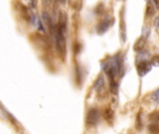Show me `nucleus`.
I'll use <instances>...</instances> for the list:
<instances>
[{"instance_id": "1", "label": "nucleus", "mask_w": 159, "mask_h": 134, "mask_svg": "<svg viewBox=\"0 0 159 134\" xmlns=\"http://www.w3.org/2000/svg\"><path fill=\"white\" fill-rule=\"evenodd\" d=\"M49 27L51 29L55 48L61 56L66 54V36L68 29V17L65 12H59L56 21L51 19Z\"/></svg>"}, {"instance_id": "2", "label": "nucleus", "mask_w": 159, "mask_h": 134, "mask_svg": "<svg viewBox=\"0 0 159 134\" xmlns=\"http://www.w3.org/2000/svg\"><path fill=\"white\" fill-rule=\"evenodd\" d=\"M100 120V111L97 108H91L89 110L86 117V122L89 126L97 125Z\"/></svg>"}, {"instance_id": "3", "label": "nucleus", "mask_w": 159, "mask_h": 134, "mask_svg": "<svg viewBox=\"0 0 159 134\" xmlns=\"http://www.w3.org/2000/svg\"><path fill=\"white\" fill-rule=\"evenodd\" d=\"M29 21H30V23L33 26H35L40 33L46 32L45 24L42 21V18L37 13H31L30 17H29Z\"/></svg>"}, {"instance_id": "4", "label": "nucleus", "mask_w": 159, "mask_h": 134, "mask_svg": "<svg viewBox=\"0 0 159 134\" xmlns=\"http://www.w3.org/2000/svg\"><path fill=\"white\" fill-rule=\"evenodd\" d=\"M152 67L153 66H152V64H150V62L145 61V60L141 61V62H138L137 66H136L137 73L141 77H143L150 72L151 69H152Z\"/></svg>"}, {"instance_id": "5", "label": "nucleus", "mask_w": 159, "mask_h": 134, "mask_svg": "<svg viewBox=\"0 0 159 134\" xmlns=\"http://www.w3.org/2000/svg\"><path fill=\"white\" fill-rule=\"evenodd\" d=\"M94 89L98 93H103L105 91V82H104V78L102 75H99L98 78L96 79L94 83Z\"/></svg>"}, {"instance_id": "6", "label": "nucleus", "mask_w": 159, "mask_h": 134, "mask_svg": "<svg viewBox=\"0 0 159 134\" xmlns=\"http://www.w3.org/2000/svg\"><path fill=\"white\" fill-rule=\"evenodd\" d=\"M110 25H111V21L109 19H104L103 21H102L97 27V31H98L99 35H102V34L107 32L109 27H110Z\"/></svg>"}, {"instance_id": "7", "label": "nucleus", "mask_w": 159, "mask_h": 134, "mask_svg": "<svg viewBox=\"0 0 159 134\" xmlns=\"http://www.w3.org/2000/svg\"><path fill=\"white\" fill-rule=\"evenodd\" d=\"M146 40H147V37H145L143 36H141L139 39H137V41L135 42V44H134V46H133L134 50L137 52H141L145 47Z\"/></svg>"}, {"instance_id": "8", "label": "nucleus", "mask_w": 159, "mask_h": 134, "mask_svg": "<svg viewBox=\"0 0 159 134\" xmlns=\"http://www.w3.org/2000/svg\"><path fill=\"white\" fill-rule=\"evenodd\" d=\"M156 7L154 6V2L153 1H148L146 3V8H145V14L146 17H153L154 14H156Z\"/></svg>"}, {"instance_id": "9", "label": "nucleus", "mask_w": 159, "mask_h": 134, "mask_svg": "<svg viewBox=\"0 0 159 134\" xmlns=\"http://www.w3.org/2000/svg\"><path fill=\"white\" fill-rule=\"evenodd\" d=\"M103 117L107 121H109V122H112V121L114 120V117H115L114 111H113L111 108H106L105 110L103 111Z\"/></svg>"}, {"instance_id": "10", "label": "nucleus", "mask_w": 159, "mask_h": 134, "mask_svg": "<svg viewBox=\"0 0 159 134\" xmlns=\"http://www.w3.org/2000/svg\"><path fill=\"white\" fill-rule=\"evenodd\" d=\"M109 86H110V90L113 94H117L118 92V82L116 80L109 82Z\"/></svg>"}, {"instance_id": "11", "label": "nucleus", "mask_w": 159, "mask_h": 134, "mask_svg": "<svg viewBox=\"0 0 159 134\" xmlns=\"http://www.w3.org/2000/svg\"><path fill=\"white\" fill-rule=\"evenodd\" d=\"M149 131L151 134H158L159 133V127L156 124H152L149 126Z\"/></svg>"}, {"instance_id": "12", "label": "nucleus", "mask_w": 159, "mask_h": 134, "mask_svg": "<svg viewBox=\"0 0 159 134\" xmlns=\"http://www.w3.org/2000/svg\"><path fill=\"white\" fill-rule=\"evenodd\" d=\"M150 64H152V66L154 67H158L159 66V55H154L151 59Z\"/></svg>"}, {"instance_id": "13", "label": "nucleus", "mask_w": 159, "mask_h": 134, "mask_svg": "<svg viewBox=\"0 0 159 134\" xmlns=\"http://www.w3.org/2000/svg\"><path fill=\"white\" fill-rule=\"evenodd\" d=\"M152 99L154 102H159V89L154 92V94L152 96Z\"/></svg>"}, {"instance_id": "14", "label": "nucleus", "mask_w": 159, "mask_h": 134, "mask_svg": "<svg viewBox=\"0 0 159 134\" xmlns=\"http://www.w3.org/2000/svg\"><path fill=\"white\" fill-rule=\"evenodd\" d=\"M141 114L137 116V129H141Z\"/></svg>"}, {"instance_id": "15", "label": "nucleus", "mask_w": 159, "mask_h": 134, "mask_svg": "<svg viewBox=\"0 0 159 134\" xmlns=\"http://www.w3.org/2000/svg\"><path fill=\"white\" fill-rule=\"evenodd\" d=\"M154 25H156V27L159 29V17H157V18H156V20H154Z\"/></svg>"}]
</instances>
